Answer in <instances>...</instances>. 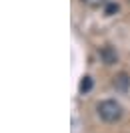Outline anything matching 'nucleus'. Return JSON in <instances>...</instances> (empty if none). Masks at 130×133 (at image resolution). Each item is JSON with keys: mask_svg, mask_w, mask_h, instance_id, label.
<instances>
[{"mask_svg": "<svg viewBox=\"0 0 130 133\" xmlns=\"http://www.w3.org/2000/svg\"><path fill=\"white\" fill-rule=\"evenodd\" d=\"M78 89H80V93H88L90 89H92V79H90V77H82Z\"/></svg>", "mask_w": 130, "mask_h": 133, "instance_id": "5", "label": "nucleus"}, {"mask_svg": "<svg viewBox=\"0 0 130 133\" xmlns=\"http://www.w3.org/2000/svg\"><path fill=\"white\" fill-rule=\"evenodd\" d=\"M80 2L86 4V6H90V8H102V6L108 4V0H80Z\"/></svg>", "mask_w": 130, "mask_h": 133, "instance_id": "4", "label": "nucleus"}, {"mask_svg": "<svg viewBox=\"0 0 130 133\" xmlns=\"http://www.w3.org/2000/svg\"><path fill=\"white\" fill-rule=\"evenodd\" d=\"M104 12L108 14V16H112L114 12H118V4H116V2H108V4L104 6Z\"/></svg>", "mask_w": 130, "mask_h": 133, "instance_id": "6", "label": "nucleus"}, {"mask_svg": "<svg viewBox=\"0 0 130 133\" xmlns=\"http://www.w3.org/2000/svg\"><path fill=\"white\" fill-rule=\"evenodd\" d=\"M100 58H102L104 65H114L118 61V55H116V50L112 46H102L100 49Z\"/></svg>", "mask_w": 130, "mask_h": 133, "instance_id": "3", "label": "nucleus"}, {"mask_svg": "<svg viewBox=\"0 0 130 133\" xmlns=\"http://www.w3.org/2000/svg\"><path fill=\"white\" fill-rule=\"evenodd\" d=\"M112 87L116 89V91H128L130 77L126 75V73H118V75L114 77V81H112Z\"/></svg>", "mask_w": 130, "mask_h": 133, "instance_id": "2", "label": "nucleus"}, {"mask_svg": "<svg viewBox=\"0 0 130 133\" xmlns=\"http://www.w3.org/2000/svg\"><path fill=\"white\" fill-rule=\"evenodd\" d=\"M96 109H98L100 119H102V121H106V123H116V121H120V117H122V107H120V103H116V101H112V99L100 101Z\"/></svg>", "mask_w": 130, "mask_h": 133, "instance_id": "1", "label": "nucleus"}]
</instances>
